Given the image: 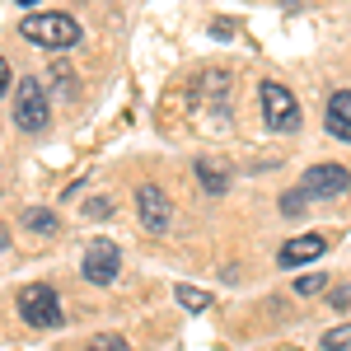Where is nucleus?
<instances>
[{"label": "nucleus", "instance_id": "6", "mask_svg": "<svg viewBox=\"0 0 351 351\" xmlns=\"http://www.w3.org/2000/svg\"><path fill=\"white\" fill-rule=\"evenodd\" d=\"M117 271H122V253H117V243L94 239L89 248H84L80 276L89 281V286H108V281H117Z\"/></svg>", "mask_w": 351, "mask_h": 351}, {"label": "nucleus", "instance_id": "12", "mask_svg": "<svg viewBox=\"0 0 351 351\" xmlns=\"http://www.w3.org/2000/svg\"><path fill=\"white\" fill-rule=\"evenodd\" d=\"M24 225L33 230V234H56V230H61V220H56L47 206H28V211H24Z\"/></svg>", "mask_w": 351, "mask_h": 351}, {"label": "nucleus", "instance_id": "1", "mask_svg": "<svg viewBox=\"0 0 351 351\" xmlns=\"http://www.w3.org/2000/svg\"><path fill=\"white\" fill-rule=\"evenodd\" d=\"M19 38H28L33 47L56 52V47H75V43H80V24H75L71 14H28L24 28H19Z\"/></svg>", "mask_w": 351, "mask_h": 351}, {"label": "nucleus", "instance_id": "15", "mask_svg": "<svg viewBox=\"0 0 351 351\" xmlns=\"http://www.w3.org/2000/svg\"><path fill=\"white\" fill-rule=\"evenodd\" d=\"M304 206H309V197H304V188H295V192H286V197H281V211H286V216H300Z\"/></svg>", "mask_w": 351, "mask_h": 351}, {"label": "nucleus", "instance_id": "8", "mask_svg": "<svg viewBox=\"0 0 351 351\" xmlns=\"http://www.w3.org/2000/svg\"><path fill=\"white\" fill-rule=\"evenodd\" d=\"M324 253H328L324 234H300V239H291L276 253V263H281V267H300V263H314V258H324Z\"/></svg>", "mask_w": 351, "mask_h": 351}, {"label": "nucleus", "instance_id": "20", "mask_svg": "<svg viewBox=\"0 0 351 351\" xmlns=\"http://www.w3.org/2000/svg\"><path fill=\"white\" fill-rule=\"evenodd\" d=\"M10 84H14V80H10V61H5V56H0V99H5V94H10Z\"/></svg>", "mask_w": 351, "mask_h": 351}, {"label": "nucleus", "instance_id": "14", "mask_svg": "<svg viewBox=\"0 0 351 351\" xmlns=\"http://www.w3.org/2000/svg\"><path fill=\"white\" fill-rule=\"evenodd\" d=\"M324 291H328V276H319V271L295 281V295H324Z\"/></svg>", "mask_w": 351, "mask_h": 351}, {"label": "nucleus", "instance_id": "11", "mask_svg": "<svg viewBox=\"0 0 351 351\" xmlns=\"http://www.w3.org/2000/svg\"><path fill=\"white\" fill-rule=\"evenodd\" d=\"M173 300H178L188 314H206V309H211V295H206V291H197V286H183V281L173 286Z\"/></svg>", "mask_w": 351, "mask_h": 351}, {"label": "nucleus", "instance_id": "4", "mask_svg": "<svg viewBox=\"0 0 351 351\" xmlns=\"http://www.w3.org/2000/svg\"><path fill=\"white\" fill-rule=\"evenodd\" d=\"M136 211H141V225L150 230V234H169V225H173V202H169V192L160 183H141L136 188Z\"/></svg>", "mask_w": 351, "mask_h": 351}, {"label": "nucleus", "instance_id": "7", "mask_svg": "<svg viewBox=\"0 0 351 351\" xmlns=\"http://www.w3.org/2000/svg\"><path fill=\"white\" fill-rule=\"evenodd\" d=\"M19 314H24L33 328H61V319H66L52 286H28L24 295H19Z\"/></svg>", "mask_w": 351, "mask_h": 351}, {"label": "nucleus", "instance_id": "2", "mask_svg": "<svg viewBox=\"0 0 351 351\" xmlns=\"http://www.w3.org/2000/svg\"><path fill=\"white\" fill-rule=\"evenodd\" d=\"M258 104H263V122H267L271 132H295L300 127V104L286 84L263 80L258 84Z\"/></svg>", "mask_w": 351, "mask_h": 351}, {"label": "nucleus", "instance_id": "13", "mask_svg": "<svg viewBox=\"0 0 351 351\" xmlns=\"http://www.w3.org/2000/svg\"><path fill=\"white\" fill-rule=\"evenodd\" d=\"M319 347H324V351H351V324L328 328L324 337H319Z\"/></svg>", "mask_w": 351, "mask_h": 351}, {"label": "nucleus", "instance_id": "19", "mask_svg": "<svg viewBox=\"0 0 351 351\" xmlns=\"http://www.w3.org/2000/svg\"><path fill=\"white\" fill-rule=\"evenodd\" d=\"M211 38H234V24H230V19H216V24H211Z\"/></svg>", "mask_w": 351, "mask_h": 351}, {"label": "nucleus", "instance_id": "9", "mask_svg": "<svg viewBox=\"0 0 351 351\" xmlns=\"http://www.w3.org/2000/svg\"><path fill=\"white\" fill-rule=\"evenodd\" d=\"M324 127L337 136V141H351V89H337V94H328Z\"/></svg>", "mask_w": 351, "mask_h": 351}, {"label": "nucleus", "instance_id": "17", "mask_svg": "<svg viewBox=\"0 0 351 351\" xmlns=\"http://www.w3.org/2000/svg\"><path fill=\"white\" fill-rule=\"evenodd\" d=\"M89 351H132V347H127L122 337H112V332H104V337H94V342H89Z\"/></svg>", "mask_w": 351, "mask_h": 351}, {"label": "nucleus", "instance_id": "5", "mask_svg": "<svg viewBox=\"0 0 351 351\" xmlns=\"http://www.w3.org/2000/svg\"><path fill=\"white\" fill-rule=\"evenodd\" d=\"M300 188H304L309 202H332V197L351 192V173L342 169V164H314V169L300 178Z\"/></svg>", "mask_w": 351, "mask_h": 351}, {"label": "nucleus", "instance_id": "16", "mask_svg": "<svg viewBox=\"0 0 351 351\" xmlns=\"http://www.w3.org/2000/svg\"><path fill=\"white\" fill-rule=\"evenodd\" d=\"M84 216H89V220H108V216H112V202H108V197H94V202H84Z\"/></svg>", "mask_w": 351, "mask_h": 351}, {"label": "nucleus", "instance_id": "10", "mask_svg": "<svg viewBox=\"0 0 351 351\" xmlns=\"http://www.w3.org/2000/svg\"><path fill=\"white\" fill-rule=\"evenodd\" d=\"M197 178H202V188L216 192V197L230 188V169L225 164H211V160H197Z\"/></svg>", "mask_w": 351, "mask_h": 351}, {"label": "nucleus", "instance_id": "3", "mask_svg": "<svg viewBox=\"0 0 351 351\" xmlns=\"http://www.w3.org/2000/svg\"><path fill=\"white\" fill-rule=\"evenodd\" d=\"M47 94H43V84L38 80H19V89H14V127L19 132H43L47 127Z\"/></svg>", "mask_w": 351, "mask_h": 351}, {"label": "nucleus", "instance_id": "18", "mask_svg": "<svg viewBox=\"0 0 351 351\" xmlns=\"http://www.w3.org/2000/svg\"><path fill=\"white\" fill-rule=\"evenodd\" d=\"M328 304H332V309H347V304H351V286H337V291H328Z\"/></svg>", "mask_w": 351, "mask_h": 351}]
</instances>
